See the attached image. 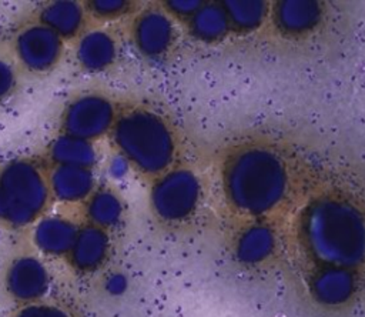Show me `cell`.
Returning a JSON list of instances; mask_svg holds the SVG:
<instances>
[{
    "label": "cell",
    "instance_id": "1",
    "mask_svg": "<svg viewBox=\"0 0 365 317\" xmlns=\"http://www.w3.org/2000/svg\"><path fill=\"white\" fill-rule=\"evenodd\" d=\"M50 164L44 157H16L0 166V226L23 230L34 226L53 200Z\"/></svg>",
    "mask_w": 365,
    "mask_h": 317
},
{
    "label": "cell",
    "instance_id": "2",
    "mask_svg": "<svg viewBox=\"0 0 365 317\" xmlns=\"http://www.w3.org/2000/svg\"><path fill=\"white\" fill-rule=\"evenodd\" d=\"M110 136L121 156L141 173H158L171 160V134L165 123L147 109L118 110Z\"/></svg>",
    "mask_w": 365,
    "mask_h": 317
},
{
    "label": "cell",
    "instance_id": "3",
    "mask_svg": "<svg viewBox=\"0 0 365 317\" xmlns=\"http://www.w3.org/2000/svg\"><path fill=\"white\" fill-rule=\"evenodd\" d=\"M312 250L329 263H352L365 250V227L361 217L344 204L328 203L312 211L308 220Z\"/></svg>",
    "mask_w": 365,
    "mask_h": 317
},
{
    "label": "cell",
    "instance_id": "4",
    "mask_svg": "<svg viewBox=\"0 0 365 317\" xmlns=\"http://www.w3.org/2000/svg\"><path fill=\"white\" fill-rule=\"evenodd\" d=\"M231 190L238 204L261 210L277 200L282 176L279 166L267 154L254 153L244 156L231 173Z\"/></svg>",
    "mask_w": 365,
    "mask_h": 317
},
{
    "label": "cell",
    "instance_id": "5",
    "mask_svg": "<svg viewBox=\"0 0 365 317\" xmlns=\"http://www.w3.org/2000/svg\"><path fill=\"white\" fill-rule=\"evenodd\" d=\"M118 109L114 101L97 90H86L73 96L60 114V134L94 143L111 133Z\"/></svg>",
    "mask_w": 365,
    "mask_h": 317
},
{
    "label": "cell",
    "instance_id": "6",
    "mask_svg": "<svg viewBox=\"0 0 365 317\" xmlns=\"http://www.w3.org/2000/svg\"><path fill=\"white\" fill-rule=\"evenodd\" d=\"M64 40L34 20L20 27L13 39L17 63L31 74H47L57 67L64 54Z\"/></svg>",
    "mask_w": 365,
    "mask_h": 317
},
{
    "label": "cell",
    "instance_id": "7",
    "mask_svg": "<svg viewBox=\"0 0 365 317\" xmlns=\"http://www.w3.org/2000/svg\"><path fill=\"white\" fill-rule=\"evenodd\" d=\"M50 284L51 278L47 266L30 253L14 256L3 273L6 294L20 306L41 301Z\"/></svg>",
    "mask_w": 365,
    "mask_h": 317
},
{
    "label": "cell",
    "instance_id": "8",
    "mask_svg": "<svg viewBox=\"0 0 365 317\" xmlns=\"http://www.w3.org/2000/svg\"><path fill=\"white\" fill-rule=\"evenodd\" d=\"M197 198V183L187 173H173L155 184L151 194L154 211L165 220H177L190 211Z\"/></svg>",
    "mask_w": 365,
    "mask_h": 317
},
{
    "label": "cell",
    "instance_id": "9",
    "mask_svg": "<svg viewBox=\"0 0 365 317\" xmlns=\"http://www.w3.org/2000/svg\"><path fill=\"white\" fill-rule=\"evenodd\" d=\"M110 251V233L86 223L80 226L66 258L74 271L81 274H91L98 271L106 264Z\"/></svg>",
    "mask_w": 365,
    "mask_h": 317
},
{
    "label": "cell",
    "instance_id": "10",
    "mask_svg": "<svg viewBox=\"0 0 365 317\" xmlns=\"http://www.w3.org/2000/svg\"><path fill=\"white\" fill-rule=\"evenodd\" d=\"M118 56V44L114 36L104 29L86 30L74 46L77 66L88 73H101L110 69Z\"/></svg>",
    "mask_w": 365,
    "mask_h": 317
},
{
    "label": "cell",
    "instance_id": "11",
    "mask_svg": "<svg viewBox=\"0 0 365 317\" xmlns=\"http://www.w3.org/2000/svg\"><path fill=\"white\" fill-rule=\"evenodd\" d=\"M80 226L64 216H43L33 226L34 247L50 257H67Z\"/></svg>",
    "mask_w": 365,
    "mask_h": 317
},
{
    "label": "cell",
    "instance_id": "12",
    "mask_svg": "<svg viewBox=\"0 0 365 317\" xmlns=\"http://www.w3.org/2000/svg\"><path fill=\"white\" fill-rule=\"evenodd\" d=\"M87 13L80 1H47L37 11V21L53 30L64 41L77 40L87 24Z\"/></svg>",
    "mask_w": 365,
    "mask_h": 317
},
{
    "label": "cell",
    "instance_id": "13",
    "mask_svg": "<svg viewBox=\"0 0 365 317\" xmlns=\"http://www.w3.org/2000/svg\"><path fill=\"white\" fill-rule=\"evenodd\" d=\"M48 183L51 197L60 203H84L96 190V176L93 168L50 166Z\"/></svg>",
    "mask_w": 365,
    "mask_h": 317
},
{
    "label": "cell",
    "instance_id": "14",
    "mask_svg": "<svg viewBox=\"0 0 365 317\" xmlns=\"http://www.w3.org/2000/svg\"><path fill=\"white\" fill-rule=\"evenodd\" d=\"M44 158L50 166L94 168L97 163V150L91 141L58 134L48 143Z\"/></svg>",
    "mask_w": 365,
    "mask_h": 317
},
{
    "label": "cell",
    "instance_id": "15",
    "mask_svg": "<svg viewBox=\"0 0 365 317\" xmlns=\"http://www.w3.org/2000/svg\"><path fill=\"white\" fill-rule=\"evenodd\" d=\"M133 39L143 54L160 56L171 41L170 21L158 11H144L134 21Z\"/></svg>",
    "mask_w": 365,
    "mask_h": 317
},
{
    "label": "cell",
    "instance_id": "16",
    "mask_svg": "<svg viewBox=\"0 0 365 317\" xmlns=\"http://www.w3.org/2000/svg\"><path fill=\"white\" fill-rule=\"evenodd\" d=\"M123 216V200L110 187H96L91 196L84 201L86 223L108 233L121 223Z\"/></svg>",
    "mask_w": 365,
    "mask_h": 317
},
{
    "label": "cell",
    "instance_id": "17",
    "mask_svg": "<svg viewBox=\"0 0 365 317\" xmlns=\"http://www.w3.org/2000/svg\"><path fill=\"white\" fill-rule=\"evenodd\" d=\"M352 288V280L342 270H328L314 281V290L319 300L325 303H339L345 300Z\"/></svg>",
    "mask_w": 365,
    "mask_h": 317
},
{
    "label": "cell",
    "instance_id": "18",
    "mask_svg": "<svg viewBox=\"0 0 365 317\" xmlns=\"http://www.w3.org/2000/svg\"><path fill=\"white\" fill-rule=\"evenodd\" d=\"M271 243H272V238L269 231L262 227H257V228H251L244 234L238 250L242 258L255 261L267 256V253L271 248Z\"/></svg>",
    "mask_w": 365,
    "mask_h": 317
},
{
    "label": "cell",
    "instance_id": "19",
    "mask_svg": "<svg viewBox=\"0 0 365 317\" xmlns=\"http://www.w3.org/2000/svg\"><path fill=\"white\" fill-rule=\"evenodd\" d=\"M83 4L87 16L100 21L118 19L130 10V1L124 0H90Z\"/></svg>",
    "mask_w": 365,
    "mask_h": 317
},
{
    "label": "cell",
    "instance_id": "20",
    "mask_svg": "<svg viewBox=\"0 0 365 317\" xmlns=\"http://www.w3.org/2000/svg\"><path fill=\"white\" fill-rule=\"evenodd\" d=\"M11 317H71L70 313L61 306L37 301L31 304H24L17 308Z\"/></svg>",
    "mask_w": 365,
    "mask_h": 317
},
{
    "label": "cell",
    "instance_id": "21",
    "mask_svg": "<svg viewBox=\"0 0 365 317\" xmlns=\"http://www.w3.org/2000/svg\"><path fill=\"white\" fill-rule=\"evenodd\" d=\"M224 17L217 9H204L195 19V29L201 36L214 37L224 30Z\"/></svg>",
    "mask_w": 365,
    "mask_h": 317
},
{
    "label": "cell",
    "instance_id": "22",
    "mask_svg": "<svg viewBox=\"0 0 365 317\" xmlns=\"http://www.w3.org/2000/svg\"><path fill=\"white\" fill-rule=\"evenodd\" d=\"M17 89L16 67L4 57L0 56V103L13 96Z\"/></svg>",
    "mask_w": 365,
    "mask_h": 317
},
{
    "label": "cell",
    "instance_id": "23",
    "mask_svg": "<svg viewBox=\"0 0 365 317\" xmlns=\"http://www.w3.org/2000/svg\"><path fill=\"white\" fill-rule=\"evenodd\" d=\"M312 19V9L302 3H289L282 10V21L289 27H302Z\"/></svg>",
    "mask_w": 365,
    "mask_h": 317
},
{
    "label": "cell",
    "instance_id": "24",
    "mask_svg": "<svg viewBox=\"0 0 365 317\" xmlns=\"http://www.w3.org/2000/svg\"><path fill=\"white\" fill-rule=\"evenodd\" d=\"M234 9H230L232 13V17L235 21L241 24H251L255 23L259 17V10L258 4L255 3H234Z\"/></svg>",
    "mask_w": 365,
    "mask_h": 317
},
{
    "label": "cell",
    "instance_id": "25",
    "mask_svg": "<svg viewBox=\"0 0 365 317\" xmlns=\"http://www.w3.org/2000/svg\"><path fill=\"white\" fill-rule=\"evenodd\" d=\"M106 288L111 293V294H120L123 293V290L125 288V280L121 274H113L107 278L106 281Z\"/></svg>",
    "mask_w": 365,
    "mask_h": 317
}]
</instances>
